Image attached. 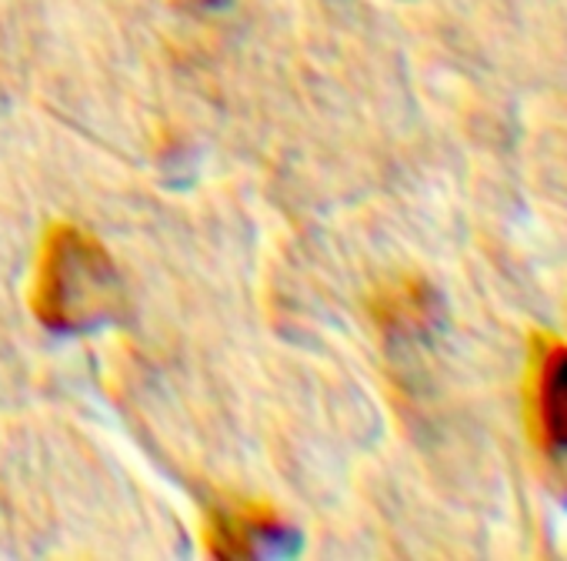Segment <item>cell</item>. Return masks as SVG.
Instances as JSON below:
<instances>
[{"label": "cell", "mask_w": 567, "mask_h": 561, "mask_svg": "<svg viewBox=\"0 0 567 561\" xmlns=\"http://www.w3.org/2000/svg\"><path fill=\"white\" fill-rule=\"evenodd\" d=\"M527 411L537 445L550 458L567 455V345L550 335L534 338Z\"/></svg>", "instance_id": "3"}, {"label": "cell", "mask_w": 567, "mask_h": 561, "mask_svg": "<svg viewBox=\"0 0 567 561\" xmlns=\"http://www.w3.org/2000/svg\"><path fill=\"white\" fill-rule=\"evenodd\" d=\"M368 315L374 328L391 341H424L444 325L441 295L417 274H401L371 292Z\"/></svg>", "instance_id": "4"}, {"label": "cell", "mask_w": 567, "mask_h": 561, "mask_svg": "<svg viewBox=\"0 0 567 561\" xmlns=\"http://www.w3.org/2000/svg\"><path fill=\"white\" fill-rule=\"evenodd\" d=\"M28 305L48 332L87 335L117 318L124 285L107 247L91 231L54 221L38 247Z\"/></svg>", "instance_id": "1"}, {"label": "cell", "mask_w": 567, "mask_h": 561, "mask_svg": "<svg viewBox=\"0 0 567 561\" xmlns=\"http://www.w3.org/2000/svg\"><path fill=\"white\" fill-rule=\"evenodd\" d=\"M298 534L264 498H237L214 508L204 521V548L214 558H257L274 548L295 551Z\"/></svg>", "instance_id": "2"}]
</instances>
